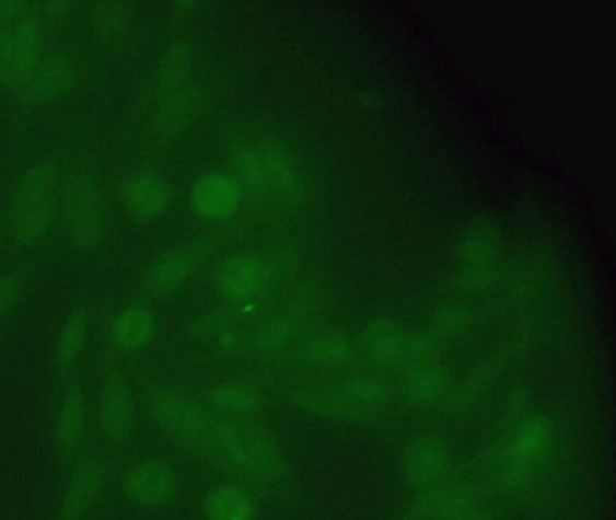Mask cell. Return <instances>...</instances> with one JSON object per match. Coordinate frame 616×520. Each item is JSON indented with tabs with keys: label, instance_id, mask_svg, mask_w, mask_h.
<instances>
[{
	"label": "cell",
	"instance_id": "obj_36",
	"mask_svg": "<svg viewBox=\"0 0 616 520\" xmlns=\"http://www.w3.org/2000/svg\"><path fill=\"white\" fill-rule=\"evenodd\" d=\"M37 15V4L35 2H22V0H0V26L2 24H13L24 19H32Z\"/></svg>",
	"mask_w": 616,
	"mask_h": 520
},
{
	"label": "cell",
	"instance_id": "obj_13",
	"mask_svg": "<svg viewBox=\"0 0 616 520\" xmlns=\"http://www.w3.org/2000/svg\"><path fill=\"white\" fill-rule=\"evenodd\" d=\"M121 489L136 505L160 508L176 497L179 479L168 464L149 459L125 470L121 475Z\"/></svg>",
	"mask_w": 616,
	"mask_h": 520
},
{
	"label": "cell",
	"instance_id": "obj_1",
	"mask_svg": "<svg viewBox=\"0 0 616 520\" xmlns=\"http://www.w3.org/2000/svg\"><path fill=\"white\" fill-rule=\"evenodd\" d=\"M232 165L239 180L259 196L284 207H295L304 199V175L284 145L270 138L243 141L233 150Z\"/></svg>",
	"mask_w": 616,
	"mask_h": 520
},
{
	"label": "cell",
	"instance_id": "obj_32",
	"mask_svg": "<svg viewBox=\"0 0 616 520\" xmlns=\"http://www.w3.org/2000/svg\"><path fill=\"white\" fill-rule=\"evenodd\" d=\"M89 316L83 310L73 311L66 320L57 340V366L60 372H68L73 369L78 361V356L82 353L85 336H88Z\"/></svg>",
	"mask_w": 616,
	"mask_h": 520
},
{
	"label": "cell",
	"instance_id": "obj_16",
	"mask_svg": "<svg viewBox=\"0 0 616 520\" xmlns=\"http://www.w3.org/2000/svg\"><path fill=\"white\" fill-rule=\"evenodd\" d=\"M188 199L197 216L207 221H221L235 213L243 199V188L232 175L213 172L194 183Z\"/></svg>",
	"mask_w": 616,
	"mask_h": 520
},
{
	"label": "cell",
	"instance_id": "obj_25",
	"mask_svg": "<svg viewBox=\"0 0 616 520\" xmlns=\"http://www.w3.org/2000/svg\"><path fill=\"white\" fill-rule=\"evenodd\" d=\"M208 408L226 417H244L259 413L263 396L248 383L226 382L212 386L205 396Z\"/></svg>",
	"mask_w": 616,
	"mask_h": 520
},
{
	"label": "cell",
	"instance_id": "obj_24",
	"mask_svg": "<svg viewBox=\"0 0 616 520\" xmlns=\"http://www.w3.org/2000/svg\"><path fill=\"white\" fill-rule=\"evenodd\" d=\"M154 331V314L143 305H129L116 314L109 336L119 350H138L151 342Z\"/></svg>",
	"mask_w": 616,
	"mask_h": 520
},
{
	"label": "cell",
	"instance_id": "obj_23",
	"mask_svg": "<svg viewBox=\"0 0 616 520\" xmlns=\"http://www.w3.org/2000/svg\"><path fill=\"white\" fill-rule=\"evenodd\" d=\"M196 111L197 89L193 83L166 99L155 100L152 129L160 138H172L193 122Z\"/></svg>",
	"mask_w": 616,
	"mask_h": 520
},
{
	"label": "cell",
	"instance_id": "obj_38",
	"mask_svg": "<svg viewBox=\"0 0 616 520\" xmlns=\"http://www.w3.org/2000/svg\"><path fill=\"white\" fill-rule=\"evenodd\" d=\"M493 511L490 506L483 505V502H477V505L470 506V508H466L465 511L462 513H457V516L451 517V519L446 520H493Z\"/></svg>",
	"mask_w": 616,
	"mask_h": 520
},
{
	"label": "cell",
	"instance_id": "obj_18",
	"mask_svg": "<svg viewBox=\"0 0 616 520\" xmlns=\"http://www.w3.org/2000/svg\"><path fill=\"white\" fill-rule=\"evenodd\" d=\"M124 203L130 216L140 221H155L172 205L171 185L155 174H136L124 186Z\"/></svg>",
	"mask_w": 616,
	"mask_h": 520
},
{
	"label": "cell",
	"instance_id": "obj_30",
	"mask_svg": "<svg viewBox=\"0 0 616 520\" xmlns=\"http://www.w3.org/2000/svg\"><path fill=\"white\" fill-rule=\"evenodd\" d=\"M304 356L313 366L340 369L355 360L357 349L346 336L326 333V335L315 336L313 340L307 342L304 347Z\"/></svg>",
	"mask_w": 616,
	"mask_h": 520
},
{
	"label": "cell",
	"instance_id": "obj_33",
	"mask_svg": "<svg viewBox=\"0 0 616 520\" xmlns=\"http://www.w3.org/2000/svg\"><path fill=\"white\" fill-rule=\"evenodd\" d=\"M470 311L460 305H445L434 314L429 333L435 340H454L465 335L466 331L470 330Z\"/></svg>",
	"mask_w": 616,
	"mask_h": 520
},
{
	"label": "cell",
	"instance_id": "obj_17",
	"mask_svg": "<svg viewBox=\"0 0 616 520\" xmlns=\"http://www.w3.org/2000/svg\"><path fill=\"white\" fill-rule=\"evenodd\" d=\"M100 427L105 438L116 444L129 441L135 427V400L119 374L105 382L100 400Z\"/></svg>",
	"mask_w": 616,
	"mask_h": 520
},
{
	"label": "cell",
	"instance_id": "obj_5",
	"mask_svg": "<svg viewBox=\"0 0 616 520\" xmlns=\"http://www.w3.org/2000/svg\"><path fill=\"white\" fill-rule=\"evenodd\" d=\"M554 443V427L543 416H528L513 427L492 461L493 477L502 488L518 492L528 485Z\"/></svg>",
	"mask_w": 616,
	"mask_h": 520
},
{
	"label": "cell",
	"instance_id": "obj_8",
	"mask_svg": "<svg viewBox=\"0 0 616 520\" xmlns=\"http://www.w3.org/2000/svg\"><path fill=\"white\" fill-rule=\"evenodd\" d=\"M63 221L74 246H98L104 235V208L98 185L91 175L78 174L69 181L63 196Z\"/></svg>",
	"mask_w": 616,
	"mask_h": 520
},
{
	"label": "cell",
	"instance_id": "obj_29",
	"mask_svg": "<svg viewBox=\"0 0 616 520\" xmlns=\"http://www.w3.org/2000/svg\"><path fill=\"white\" fill-rule=\"evenodd\" d=\"M194 333L197 338L208 342L213 349L221 350L224 355H235L246 347V336L237 324L232 320L219 314H207L194 324Z\"/></svg>",
	"mask_w": 616,
	"mask_h": 520
},
{
	"label": "cell",
	"instance_id": "obj_28",
	"mask_svg": "<svg viewBox=\"0 0 616 520\" xmlns=\"http://www.w3.org/2000/svg\"><path fill=\"white\" fill-rule=\"evenodd\" d=\"M202 510L208 520H255L257 517L255 500L237 486H219L210 492Z\"/></svg>",
	"mask_w": 616,
	"mask_h": 520
},
{
	"label": "cell",
	"instance_id": "obj_3",
	"mask_svg": "<svg viewBox=\"0 0 616 520\" xmlns=\"http://www.w3.org/2000/svg\"><path fill=\"white\" fill-rule=\"evenodd\" d=\"M208 458H218L252 479L275 483L286 475L288 461L279 444L255 428L213 421Z\"/></svg>",
	"mask_w": 616,
	"mask_h": 520
},
{
	"label": "cell",
	"instance_id": "obj_27",
	"mask_svg": "<svg viewBox=\"0 0 616 520\" xmlns=\"http://www.w3.org/2000/svg\"><path fill=\"white\" fill-rule=\"evenodd\" d=\"M83 427H85V400L78 386H69L58 407L57 423H55V441L58 449L66 452L77 449L82 439Z\"/></svg>",
	"mask_w": 616,
	"mask_h": 520
},
{
	"label": "cell",
	"instance_id": "obj_26",
	"mask_svg": "<svg viewBox=\"0 0 616 520\" xmlns=\"http://www.w3.org/2000/svg\"><path fill=\"white\" fill-rule=\"evenodd\" d=\"M193 51L183 44L171 47L155 74L154 102L193 85Z\"/></svg>",
	"mask_w": 616,
	"mask_h": 520
},
{
	"label": "cell",
	"instance_id": "obj_14",
	"mask_svg": "<svg viewBox=\"0 0 616 520\" xmlns=\"http://www.w3.org/2000/svg\"><path fill=\"white\" fill-rule=\"evenodd\" d=\"M77 83V69L63 55L53 53L38 60L26 80L15 89L16 99L24 105L49 104L69 93Z\"/></svg>",
	"mask_w": 616,
	"mask_h": 520
},
{
	"label": "cell",
	"instance_id": "obj_7",
	"mask_svg": "<svg viewBox=\"0 0 616 520\" xmlns=\"http://www.w3.org/2000/svg\"><path fill=\"white\" fill-rule=\"evenodd\" d=\"M44 22L38 16L0 26V88L15 91L44 55Z\"/></svg>",
	"mask_w": 616,
	"mask_h": 520
},
{
	"label": "cell",
	"instance_id": "obj_9",
	"mask_svg": "<svg viewBox=\"0 0 616 520\" xmlns=\"http://www.w3.org/2000/svg\"><path fill=\"white\" fill-rule=\"evenodd\" d=\"M318 305H321V300L313 289L297 291L295 297L290 300V304L286 305L284 310L266 319L254 331V335L249 336L246 346L263 360L282 355L297 340L302 325L306 324L311 314H315Z\"/></svg>",
	"mask_w": 616,
	"mask_h": 520
},
{
	"label": "cell",
	"instance_id": "obj_6",
	"mask_svg": "<svg viewBox=\"0 0 616 520\" xmlns=\"http://www.w3.org/2000/svg\"><path fill=\"white\" fill-rule=\"evenodd\" d=\"M147 403L158 427L172 441L208 455L213 421L201 407L183 396L182 392L161 385L149 386Z\"/></svg>",
	"mask_w": 616,
	"mask_h": 520
},
{
	"label": "cell",
	"instance_id": "obj_12",
	"mask_svg": "<svg viewBox=\"0 0 616 520\" xmlns=\"http://www.w3.org/2000/svg\"><path fill=\"white\" fill-rule=\"evenodd\" d=\"M499 258L498 233L488 224H474L457 250V278L466 291L488 288Z\"/></svg>",
	"mask_w": 616,
	"mask_h": 520
},
{
	"label": "cell",
	"instance_id": "obj_34",
	"mask_svg": "<svg viewBox=\"0 0 616 520\" xmlns=\"http://www.w3.org/2000/svg\"><path fill=\"white\" fill-rule=\"evenodd\" d=\"M440 340H435L430 333H415L409 336V346L405 353L404 366L410 367L425 366L430 361H438L440 355Z\"/></svg>",
	"mask_w": 616,
	"mask_h": 520
},
{
	"label": "cell",
	"instance_id": "obj_19",
	"mask_svg": "<svg viewBox=\"0 0 616 520\" xmlns=\"http://www.w3.org/2000/svg\"><path fill=\"white\" fill-rule=\"evenodd\" d=\"M477 502L481 500L468 486L440 483L421 489V494L410 502V516L415 520H446Z\"/></svg>",
	"mask_w": 616,
	"mask_h": 520
},
{
	"label": "cell",
	"instance_id": "obj_4",
	"mask_svg": "<svg viewBox=\"0 0 616 520\" xmlns=\"http://www.w3.org/2000/svg\"><path fill=\"white\" fill-rule=\"evenodd\" d=\"M58 169L40 163L22 175L10 207L13 238L24 246H33L46 238L57 210Z\"/></svg>",
	"mask_w": 616,
	"mask_h": 520
},
{
	"label": "cell",
	"instance_id": "obj_37",
	"mask_svg": "<svg viewBox=\"0 0 616 520\" xmlns=\"http://www.w3.org/2000/svg\"><path fill=\"white\" fill-rule=\"evenodd\" d=\"M21 294V286L13 277H0V319H4L15 308Z\"/></svg>",
	"mask_w": 616,
	"mask_h": 520
},
{
	"label": "cell",
	"instance_id": "obj_22",
	"mask_svg": "<svg viewBox=\"0 0 616 520\" xmlns=\"http://www.w3.org/2000/svg\"><path fill=\"white\" fill-rule=\"evenodd\" d=\"M409 333L391 320H373L362 333L363 349L379 363L399 366L404 363L409 346Z\"/></svg>",
	"mask_w": 616,
	"mask_h": 520
},
{
	"label": "cell",
	"instance_id": "obj_39",
	"mask_svg": "<svg viewBox=\"0 0 616 520\" xmlns=\"http://www.w3.org/2000/svg\"><path fill=\"white\" fill-rule=\"evenodd\" d=\"M68 11V2H40V4H37V15L42 22H44V19H60Z\"/></svg>",
	"mask_w": 616,
	"mask_h": 520
},
{
	"label": "cell",
	"instance_id": "obj_2",
	"mask_svg": "<svg viewBox=\"0 0 616 520\" xmlns=\"http://www.w3.org/2000/svg\"><path fill=\"white\" fill-rule=\"evenodd\" d=\"M297 407L333 421H357L387 407L391 389L379 377L360 374L338 382H307L293 391Z\"/></svg>",
	"mask_w": 616,
	"mask_h": 520
},
{
	"label": "cell",
	"instance_id": "obj_31",
	"mask_svg": "<svg viewBox=\"0 0 616 520\" xmlns=\"http://www.w3.org/2000/svg\"><path fill=\"white\" fill-rule=\"evenodd\" d=\"M492 378L493 367L490 363L477 366L463 378L462 382L451 385L445 402L441 405H445L446 411H451V413H465L485 394V391L492 383Z\"/></svg>",
	"mask_w": 616,
	"mask_h": 520
},
{
	"label": "cell",
	"instance_id": "obj_10",
	"mask_svg": "<svg viewBox=\"0 0 616 520\" xmlns=\"http://www.w3.org/2000/svg\"><path fill=\"white\" fill-rule=\"evenodd\" d=\"M271 280V263L255 253H239L221 264L216 275V288L229 304L248 308L268 293Z\"/></svg>",
	"mask_w": 616,
	"mask_h": 520
},
{
	"label": "cell",
	"instance_id": "obj_11",
	"mask_svg": "<svg viewBox=\"0 0 616 520\" xmlns=\"http://www.w3.org/2000/svg\"><path fill=\"white\" fill-rule=\"evenodd\" d=\"M213 243L208 239H196L193 243L182 244L160 253L152 258L143 274V286L152 297H166L193 278L205 258L212 253Z\"/></svg>",
	"mask_w": 616,
	"mask_h": 520
},
{
	"label": "cell",
	"instance_id": "obj_35",
	"mask_svg": "<svg viewBox=\"0 0 616 520\" xmlns=\"http://www.w3.org/2000/svg\"><path fill=\"white\" fill-rule=\"evenodd\" d=\"M127 15H125L124 8L118 4H104L94 5L93 10V26L100 36L104 38H113L124 32Z\"/></svg>",
	"mask_w": 616,
	"mask_h": 520
},
{
	"label": "cell",
	"instance_id": "obj_15",
	"mask_svg": "<svg viewBox=\"0 0 616 520\" xmlns=\"http://www.w3.org/2000/svg\"><path fill=\"white\" fill-rule=\"evenodd\" d=\"M451 464V450L445 439L425 434L407 447L404 455L405 479L416 488L440 485Z\"/></svg>",
	"mask_w": 616,
	"mask_h": 520
},
{
	"label": "cell",
	"instance_id": "obj_21",
	"mask_svg": "<svg viewBox=\"0 0 616 520\" xmlns=\"http://www.w3.org/2000/svg\"><path fill=\"white\" fill-rule=\"evenodd\" d=\"M105 472L96 459L78 464L63 494L58 520H80V517L98 499L104 488Z\"/></svg>",
	"mask_w": 616,
	"mask_h": 520
},
{
	"label": "cell",
	"instance_id": "obj_20",
	"mask_svg": "<svg viewBox=\"0 0 616 520\" xmlns=\"http://www.w3.org/2000/svg\"><path fill=\"white\" fill-rule=\"evenodd\" d=\"M451 385V377L445 367L438 361H430L425 366L407 369L399 383V391L410 407L429 408L445 402Z\"/></svg>",
	"mask_w": 616,
	"mask_h": 520
}]
</instances>
